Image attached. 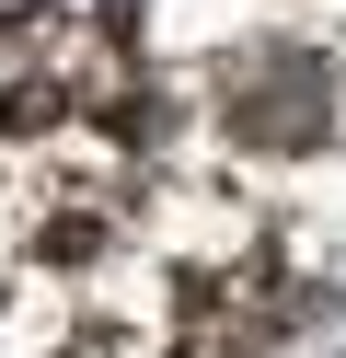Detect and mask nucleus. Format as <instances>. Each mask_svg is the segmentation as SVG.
I'll use <instances>...</instances> for the list:
<instances>
[{
    "label": "nucleus",
    "instance_id": "obj_1",
    "mask_svg": "<svg viewBox=\"0 0 346 358\" xmlns=\"http://www.w3.org/2000/svg\"><path fill=\"white\" fill-rule=\"evenodd\" d=\"M231 127H243L254 150H300V139H323V127H335V93H323L312 58L266 47V58H254V81H231Z\"/></svg>",
    "mask_w": 346,
    "mask_h": 358
}]
</instances>
